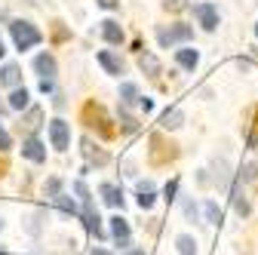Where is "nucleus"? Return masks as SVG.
Wrapping results in <instances>:
<instances>
[{"instance_id":"32","label":"nucleus","mask_w":258,"mask_h":255,"mask_svg":"<svg viewBox=\"0 0 258 255\" xmlns=\"http://www.w3.org/2000/svg\"><path fill=\"white\" fill-rule=\"evenodd\" d=\"M120 123H123V130H126V133H133L136 126H139V123H136V117H129V114H123V120H120Z\"/></svg>"},{"instance_id":"9","label":"nucleus","mask_w":258,"mask_h":255,"mask_svg":"<svg viewBox=\"0 0 258 255\" xmlns=\"http://www.w3.org/2000/svg\"><path fill=\"white\" fill-rule=\"evenodd\" d=\"M111 237L117 240V246H129V221L126 218H120V215H114L111 218Z\"/></svg>"},{"instance_id":"5","label":"nucleus","mask_w":258,"mask_h":255,"mask_svg":"<svg viewBox=\"0 0 258 255\" xmlns=\"http://www.w3.org/2000/svg\"><path fill=\"white\" fill-rule=\"evenodd\" d=\"M49 142H52L55 151H68V145H71V130H68V123H64V120H52V123H49Z\"/></svg>"},{"instance_id":"11","label":"nucleus","mask_w":258,"mask_h":255,"mask_svg":"<svg viewBox=\"0 0 258 255\" xmlns=\"http://www.w3.org/2000/svg\"><path fill=\"white\" fill-rule=\"evenodd\" d=\"M102 197H105V203L111 206V209H123V190L117 187V184H111V181H105L102 187Z\"/></svg>"},{"instance_id":"8","label":"nucleus","mask_w":258,"mask_h":255,"mask_svg":"<svg viewBox=\"0 0 258 255\" xmlns=\"http://www.w3.org/2000/svg\"><path fill=\"white\" fill-rule=\"evenodd\" d=\"M34 71H37L43 80H52V77L58 74V65H55V58H52L49 52H40V55L34 58Z\"/></svg>"},{"instance_id":"34","label":"nucleus","mask_w":258,"mask_h":255,"mask_svg":"<svg viewBox=\"0 0 258 255\" xmlns=\"http://www.w3.org/2000/svg\"><path fill=\"white\" fill-rule=\"evenodd\" d=\"M40 92H52V80H40Z\"/></svg>"},{"instance_id":"15","label":"nucleus","mask_w":258,"mask_h":255,"mask_svg":"<svg viewBox=\"0 0 258 255\" xmlns=\"http://www.w3.org/2000/svg\"><path fill=\"white\" fill-rule=\"evenodd\" d=\"M175 61H178L184 71H194V68H197V61H200V52L197 49H178L175 52Z\"/></svg>"},{"instance_id":"6","label":"nucleus","mask_w":258,"mask_h":255,"mask_svg":"<svg viewBox=\"0 0 258 255\" xmlns=\"http://www.w3.org/2000/svg\"><path fill=\"white\" fill-rule=\"evenodd\" d=\"M194 16H197V22L206 28V31H215L218 28V10L212 4H197L194 7Z\"/></svg>"},{"instance_id":"16","label":"nucleus","mask_w":258,"mask_h":255,"mask_svg":"<svg viewBox=\"0 0 258 255\" xmlns=\"http://www.w3.org/2000/svg\"><path fill=\"white\" fill-rule=\"evenodd\" d=\"M181 123H184V114H181V108H169L163 117H160V126H163V130H178Z\"/></svg>"},{"instance_id":"2","label":"nucleus","mask_w":258,"mask_h":255,"mask_svg":"<svg viewBox=\"0 0 258 255\" xmlns=\"http://www.w3.org/2000/svg\"><path fill=\"white\" fill-rule=\"evenodd\" d=\"M190 37H194V28H190V25H181V22L157 31V43L163 46V49H172L175 43H187Z\"/></svg>"},{"instance_id":"19","label":"nucleus","mask_w":258,"mask_h":255,"mask_svg":"<svg viewBox=\"0 0 258 255\" xmlns=\"http://www.w3.org/2000/svg\"><path fill=\"white\" fill-rule=\"evenodd\" d=\"M40 120H43V111H40V108H28V114L22 117V123H19V126H25L28 133H34L37 126H40Z\"/></svg>"},{"instance_id":"30","label":"nucleus","mask_w":258,"mask_h":255,"mask_svg":"<svg viewBox=\"0 0 258 255\" xmlns=\"http://www.w3.org/2000/svg\"><path fill=\"white\" fill-rule=\"evenodd\" d=\"M13 148V139H10V133L4 130V123H0V151H10Z\"/></svg>"},{"instance_id":"39","label":"nucleus","mask_w":258,"mask_h":255,"mask_svg":"<svg viewBox=\"0 0 258 255\" xmlns=\"http://www.w3.org/2000/svg\"><path fill=\"white\" fill-rule=\"evenodd\" d=\"M0 231H4V218H0Z\"/></svg>"},{"instance_id":"33","label":"nucleus","mask_w":258,"mask_h":255,"mask_svg":"<svg viewBox=\"0 0 258 255\" xmlns=\"http://www.w3.org/2000/svg\"><path fill=\"white\" fill-rule=\"evenodd\" d=\"M102 10H120V0H95Z\"/></svg>"},{"instance_id":"37","label":"nucleus","mask_w":258,"mask_h":255,"mask_svg":"<svg viewBox=\"0 0 258 255\" xmlns=\"http://www.w3.org/2000/svg\"><path fill=\"white\" fill-rule=\"evenodd\" d=\"M126 255H148V252H145V249H129Z\"/></svg>"},{"instance_id":"20","label":"nucleus","mask_w":258,"mask_h":255,"mask_svg":"<svg viewBox=\"0 0 258 255\" xmlns=\"http://www.w3.org/2000/svg\"><path fill=\"white\" fill-rule=\"evenodd\" d=\"M139 99H142V95H139V86L136 83H123L120 86V102L123 105H136Z\"/></svg>"},{"instance_id":"31","label":"nucleus","mask_w":258,"mask_h":255,"mask_svg":"<svg viewBox=\"0 0 258 255\" xmlns=\"http://www.w3.org/2000/svg\"><path fill=\"white\" fill-rule=\"evenodd\" d=\"M175 190H178V178H172V181L166 184V190H163V194H166V203H172V200H175Z\"/></svg>"},{"instance_id":"3","label":"nucleus","mask_w":258,"mask_h":255,"mask_svg":"<svg viewBox=\"0 0 258 255\" xmlns=\"http://www.w3.org/2000/svg\"><path fill=\"white\" fill-rule=\"evenodd\" d=\"M83 120H89V126H99V133H102V136H111V133H114L111 126H108L111 120H108V114H105L102 105H92V102H89V105L83 108Z\"/></svg>"},{"instance_id":"10","label":"nucleus","mask_w":258,"mask_h":255,"mask_svg":"<svg viewBox=\"0 0 258 255\" xmlns=\"http://www.w3.org/2000/svg\"><path fill=\"white\" fill-rule=\"evenodd\" d=\"M212 181L218 184V190H228V184H231V166H228V160H212Z\"/></svg>"},{"instance_id":"36","label":"nucleus","mask_w":258,"mask_h":255,"mask_svg":"<svg viewBox=\"0 0 258 255\" xmlns=\"http://www.w3.org/2000/svg\"><path fill=\"white\" fill-rule=\"evenodd\" d=\"M89 255H111V252H108V249H102V246H95V249H92Z\"/></svg>"},{"instance_id":"26","label":"nucleus","mask_w":258,"mask_h":255,"mask_svg":"<svg viewBox=\"0 0 258 255\" xmlns=\"http://www.w3.org/2000/svg\"><path fill=\"white\" fill-rule=\"evenodd\" d=\"M58 194H61V181H58V178H49V181H46V197L55 200Z\"/></svg>"},{"instance_id":"38","label":"nucleus","mask_w":258,"mask_h":255,"mask_svg":"<svg viewBox=\"0 0 258 255\" xmlns=\"http://www.w3.org/2000/svg\"><path fill=\"white\" fill-rule=\"evenodd\" d=\"M7 55V49H4V40H0V58H4Z\"/></svg>"},{"instance_id":"28","label":"nucleus","mask_w":258,"mask_h":255,"mask_svg":"<svg viewBox=\"0 0 258 255\" xmlns=\"http://www.w3.org/2000/svg\"><path fill=\"white\" fill-rule=\"evenodd\" d=\"M163 10H169V13H181V10H187V0H163Z\"/></svg>"},{"instance_id":"40","label":"nucleus","mask_w":258,"mask_h":255,"mask_svg":"<svg viewBox=\"0 0 258 255\" xmlns=\"http://www.w3.org/2000/svg\"><path fill=\"white\" fill-rule=\"evenodd\" d=\"M0 255H7V249H0Z\"/></svg>"},{"instance_id":"17","label":"nucleus","mask_w":258,"mask_h":255,"mask_svg":"<svg viewBox=\"0 0 258 255\" xmlns=\"http://www.w3.org/2000/svg\"><path fill=\"white\" fill-rule=\"evenodd\" d=\"M139 68H142L148 77H157V74H160V61H157V55L142 52V55H139Z\"/></svg>"},{"instance_id":"23","label":"nucleus","mask_w":258,"mask_h":255,"mask_svg":"<svg viewBox=\"0 0 258 255\" xmlns=\"http://www.w3.org/2000/svg\"><path fill=\"white\" fill-rule=\"evenodd\" d=\"M234 209H237V215H243V218L252 212V206H249V200L243 197V190H240V187H234Z\"/></svg>"},{"instance_id":"18","label":"nucleus","mask_w":258,"mask_h":255,"mask_svg":"<svg viewBox=\"0 0 258 255\" xmlns=\"http://www.w3.org/2000/svg\"><path fill=\"white\" fill-rule=\"evenodd\" d=\"M28 99H31L28 89H25V86H16V89L10 92V108H13V111H25V108H28Z\"/></svg>"},{"instance_id":"21","label":"nucleus","mask_w":258,"mask_h":255,"mask_svg":"<svg viewBox=\"0 0 258 255\" xmlns=\"http://www.w3.org/2000/svg\"><path fill=\"white\" fill-rule=\"evenodd\" d=\"M83 154H86V160L95 163V166H105V163H108V154H105V151H95L89 142H83Z\"/></svg>"},{"instance_id":"14","label":"nucleus","mask_w":258,"mask_h":255,"mask_svg":"<svg viewBox=\"0 0 258 255\" xmlns=\"http://www.w3.org/2000/svg\"><path fill=\"white\" fill-rule=\"evenodd\" d=\"M102 37H105L108 43H123V28H120V22L105 19V22H102Z\"/></svg>"},{"instance_id":"25","label":"nucleus","mask_w":258,"mask_h":255,"mask_svg":"<svg viewBox=\"0 0 258 255\" xmlns=\"http://www.w3.org/2000/svg\"><path fill=\"white\" fill-rule=\"evenodd\" d=\"M203 212H206V218H209V225H221V209H218L215 200H206V203H203Z\"/></svg>"},{"instance_id":"29","label":"nucleus","mask_w":258,"mask_h":255,"mask_svg":"<svg viewBox=\"0 0 258 255\" xmlns=\"http://www.w3.org/2000/svg\"><path fill=\"white\" fill-rule=\"evenodd\" d=\"M184 215L190 221H200V209H197V203H194V200H184Z\"/></svg>"},{"instance_id":"27","label":"nucleus","mask_w":258,"mask_h":255,"mask_svg":"<svg viewBox=\"0 0 258 255\" xmlns=\"http://www.w3.org/2000/svg\"><path fill=\"white\" fill-rule=\"evenodd\" d=\"M154 200H157V197H154V190H139V206H142V209H151Z\"/></svg>"},{"instance_id":"22","label":"nucleus","mask_w":258,"mask_h":255,"mask_svg":"<svg viewBox=\"0 0 258 255\" xmlns=\"http://www.w3.org/2000/svg\"><path fill=\"white\" fill-rule=\"evenodd\" d=\"M175 246H178V255H197V240L187 237V234H181L175 240Z\"/></svg>"},{"instance_id":"13","label":"nucleus","mask_w":258,"mask_h":255,"mask_svg":"<svg viewBox=\"0 0 258 255\" xmlns=\"http://www.w3.org/2000/svg\"><path fill=\"white\" fill-rule=\"evenodd\" d=\"M0 83L10 86V89H16L22 83V68L13 65V61H10V65H4V68H0Z\"/></svg>"},{"instance_id":"24","label":"nucleus","mask_w":258,"mask_h":255,"mask_svg":"<svg viewBox=\"0 0 258 255\" xmlns=\"http://www.w3.org/2000/svg\"><path fill=\"white\" fill-rule=\"evenodd\" d=\"M52 203H55L64 215H74V212H77V203H74V197H68V194H58Z\"/></svg>"},{"instance_id":"7","label":"nucleus","mask_w":258,"mask_h":255,"mask_svg":"<svg viewBox=\"0 0 258 255\" xmlns=\"http://www.w3.org/2000/svg\"><path fill=\"white\" fill-rule=\"evenodd\" d=\"M172 157H175V148L172 145H166L160 136L151 139V160L154 163H166V160H172Z\"/></svg>"},{"instance_id":"41","label":"nucleus","mask_w":258,"mask_h":255,"mask_svg":"<svg viewBox=\"0 0 258 255\" xmlns=\"http://www.w3.org/2000/svg\"><path fill=\"white\" fill-rule=\"evenodd\" d=\"M255 37H258V25H255Z\"/></svg>"},{"instance_id":"1","label":"nucleus","mask_w":258,"mask_h":255,"mask_svg":"<svg viewBox=\"0 0 258 255\" xmlns=\"http://www.w3.org/2000/svg\"><path fill=\"white\" fill-rule=\"evenodd\" d=\"M10 37H13V43H16V49H31V46H37L40 40H43V34L31 25V22H22V19H16V22H10Z\"/></svg>"},{"instance_id":"35","label":"nucleus","mask_w":258,"mask_h":255,"mask_svg":"<svg viewBox=\"0 0 258 255\" xmlns=\"http://www.w3.org/2000/svg\"><path fill=\"white\" fill-rule=\"evenodd\" d=\"M139 105H142V111H151V108H154V102H151V99H139Z\"/></svg>"},{"instance_id":"12","label":"nucleus","mask_w":258,"mask_h":255,"mask_svg":"<svg viewBox=\"0 0 258 255\" xmlns=\"http://www.w3.org/2000/svg\"><path fill=\"white\" fill-rule=\"evenodd\" d=\"M95 58H99V65H102L108 74H114V77H120V74H123V61H120L117 55H111L108 49H102V52L95 55Z\"/></svg>"},{"instance_id":"4","label":"nucleus","mask_w":258,"mask_h":255,"mask_svg":"<svg viewBox=\"0 0 258 255\" xmlns=\"http://www.w3.org/2000/svg\"><path fill=\"white\" fill-rule=\"evenodd\" d=\"M22 157L31 163H46V145L37 139V136H28L22 142Z\"/></svg>"}]
</instances>
